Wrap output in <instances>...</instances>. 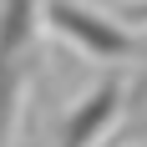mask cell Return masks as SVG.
Returning a JSON list of instances; mask_svg holds the SVG:
<instances>
[{
    "instance_id": "6da1fadb",
    "label": "cell",
    "mask_w": 147,
    "mask_h": 147,
    "mask_svg": "<svg viewBox=\"0 0 147 147\" xmlns=\"http://www.w3.org/2000/svg\"><path fill=\"white\" fill-rule=\"evenodd\" d=\"M46 20H51L56 36H66V41H71L81 56H91V61H122V56L137 51L132 30H122L117 20L76 5V0H46Z\"/></svg>"
},
{
    "instance_id": "7a4b0ae2",
    "label": "cell",
    "mask_w": 147,
    "mask_h": 147,
    "mask_svg": "<svg viewBox=\"0 0 147 147\" xmlns=\"http://www.w3.org/2000/svg\"><path fill=\"white\" fill-rule=\"evenodd\" d=\"M122 102H127V86L122 76H107L81 96V102L56 122V147H96L122 117Z\"/></svg>"
},
{
    "instance_id": "3957f363",
    "label": "cell",
    "mask_w": 147,
    "mask_h": 147,
    "mask_svg": "<svg viewBox=\"0 0 147 147\" xmlns=\"http://www.w3.org/2000/svg\"><path fill=\"white\" fill-rule=\"evenodd\" d=\"M26 56L15 46H0V147H10L15 117H20V91H26Z\"/></svg>"
},
{
    "instance_id": "277c9868",
    "label": "cell",
    "mask_w": 147,
    "mask_h": 147,
    "mask_svg": "<svg viewBox=\"0 0 147 147\" xmlns=\"http://www.w3.org/2000/svg\"><path fill=\"white\" fill-rule=\"evenodd\" d=\"M132 15H142V20H147V0H142V5H132Z\"/></svg>"
}]
</instances>
